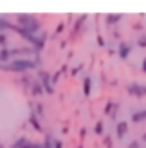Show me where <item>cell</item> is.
I'll list each match as a JSON object with an SVG mask.
<instances>
[{"mask_svg": "<svg viewBox=\"0 0 146 148\" xmlns=\"http://www.w3.org/2000/svg\"><path fill=\"white\" fill-rule=\"evenodd\" d=\"M16 24L22 31H25L29 34H36L42 29V22L34 16V14H29V13H20L16 14Z\"/></svg>", "mask_w": 146, "mask_h": 148, "instance_id": "cell-1", "label": "cell"}, {"mask_svg": "<svg viewBox=\"0 0 146 148\" xmlns=\"http://www.w3.org/2000/svg\"><path fill=\"white\" fill-rule=\"evenodd\" d=\"M38 65H36V62L33 60H22V58H18V60H13L11 63H2L0 65V71H7V72H27V71H31V69H36Z\"/></svg>", "mask_w": 146, "mask_h": 148, "instance_id": "cell-2", "label": "cell"}, {"mask_svg": "<svg viewBox=\"0 0 146 148\" xmlns=\"http://www.w3.org/2000/svg\"><path fill=\"white\" fill-rule=\"evenodd\" d=\"M126 92L130 96H134V98H144V96H146V85H141V83H137V81H132V83L126 87Z\"/></svg>", "mask_w": 146, "mask_h": 148, "instance_id": "cell-3", "label": "cell"}, {"mask_svg": "<svg viewBox=\"0 0 146 148\" xmlns=\"http://www.w3.org/2000/svg\"><path fill=\"white\" fill-rule=\"evenodd\" d=\"M130 53H132V45L126 43V42H121L119 43V51H117L119 58H121V60H126V58L130 56Z\"/></svg>", "mask_w": 146, "mask_h": 148, "instance_id": "cell-4", "label": "cell"}, {"mask_svg": "<svg viewBox=\"0 0 146 148\" xmlns=\"http://www.w3.org/2000/svg\"><path fill=\"white\" fill-rule=\"evenodd\" d=\"M43 92H45V90H43L42 81H40V79H34L33 85H31V96H34V98H40Z\"/></svg>", "mask_w": 146, "mask_h": 148, "instance_id": "cell-5", "label": "cell"}, {"mask_svg": "<svg viewBox=\"0 0 146 148\" xmlns=\"http://www.w3.org/2000/svg\"><path fill=\"white\" fill-rule=\"evenodd\" d=\"M128 134V123L126 121H119L117 125H115V136H117L119 139H123Z\"/></svg>", "mask_w": 146, "mask_h": 148, "instance_id": "cell-6", "label": "cell"}, {"mask_svg": "<svg viewBox=\"0 0 146 148\" xmlns=\"http://www.w3.org/2000/svg\"><path fill=\"white\" fill-rule=\"evenodd\" d=\"M121 20H123V14H119V13H108L105 16L106 25H115V24H119Z\"/></svg>", "mask_w": 146, "mask_h": 148, "instance_id": "cell-7", "label": "cell"}, {"mask_svg": "<svg viewBox=\"0 0 146 148\" xmlns=\"http://www.w3.org/2000/svg\"><path fill=\"white\" fill-rule=\"evenodd\" d=\"M132 121L134 123H143V121H146V108L132 112Z\"/></svg>", "mask_w": 146, "mask_h": 148, "instance_id": "cell-8", "label": "cell"}, {"mask_svg": "<svg viewBox=\"0 0 146 148\" xmlns=\"http://www.w3.org/2000/svg\"><path fill=\"white\" fill-rule=\"evenodd\" d=\"M29 123H31L33 130H36V132H43V128H42V125H40V121H38V117H36V114H34V112L29 116Z\"/></svg>", "mask_w": 146, "mask_h": 148, "instance_id": "cell-9", "label": "cell"}, {"mask_svg": "<svg viewBox=\"0 0 146 148\" xmlns=\"http://www.w3.org/2000/svg\"><path fill=\"white\" fill-rule=\"evenodd\" d=\"M7 29H11V31H16V25H14V24H11L9 20H4V18H0V33L7 31Z\"/></svg>", "mask_w": 146, "mask_h": 148, "instance_id": "cell-10", "label": "cell"}, {"mask_svg": "<svg viewBox=\"0 0 146 148\" xmlns=\"http://www.w3.org/2000/svg\"><path fill=\"white\" fill-rule=\"evenodd\" d=\"M36 78H38L42 83H47V81H50V74L43 69H36Z\"/></svg>", "mask_w": 146, "mask_h": 148, "instance_id": "cell-11", "label": "cell"}, {"mask_svg": "<svg viewBox=\"0 0 146 148\" xmlns=\"http://www.w3.org/2000/svg\"><path fill=\"white\" fill-rule=\"evenodd\" d=\"M90 90H92V79L85 78L83 79V96H90Z\"/></svg>", "mask_w": 146, "mask_h": 148, "instance_id": "cell-12", "label": "cell"}, {"mask_svg": "<svg viewBox=\"0 0 146 148\" xmlns=\"http://www.w3.org/2000/svg\"><path fill=\"white\" fill-rule=\"evenodd\" d=\"M27 143H29V139H27V137H18L16 141L11 145V148H24Z\"/></svg>", "mask_w": 146, "mask_h": 148, "instance_id": "cell-13", "label": "cell"}, {"mask_svg": "<svg viewBox=\"0 0 146 148\" xmlns=\"http://www.w3.org/2000/svg\"><path fill=\"white\" fill-rule=\"evenodd\" d=\"M115 105H117V103H112V101H108L106 105H105V110H103V112H105V116H112V112L115 110Z\"/></svg>", "mask_w": 146, "mask_h": 148, "instance_id": "cell-14", "label": "cell"}, {"mask_svg": "<svg viewBox=\"0 0 146 148\" xmlns=\"http://www.w3.org/2000/svg\"><path fill=\"white\" fill-rule=\"evenodd\" d=\"M9 58H11V51L7 49V47L0 51V62H2V63H4V62H7Z\"/></svg>", "mask_w": 146, "mask_h": 148, "instance_id": "cell-15", "label": "cell"}, {"mask_svg": "<svg viewBox=\"0 0 146 148\" xmlns=\"http://www.w3.org/2000/svg\"><path fill=\"white\" fill-rule=\"evenodd\" d=\"M87 20V14H81V18H78V22H76V25H74V31H72V34H76L79 29H81V25H83V22Z\"/></svg>", "mask_w": 146, "mask_h": 148, "instance_id": "cell-16", "label": "cell"}, {"mask_svg": "<svg viewBox=\"0 0 146 148\" xmlns=\"http://www.w3.org/2000/svg\"><path fill=\"white\" fill-rule=\"evenodd\" d=\"M94 132H96L98 136H103V132H105V125H103V121H98V123H96V127H94Z\"/></svg>", "mask_w": 146, "mask_h": 148, "instance_id": "cell-17", "label": "cell"}, {"mask_svg": "<svg viewBox=\"0 0 146 148\" xmlns=\"http://www.w3.org/2000/svg\"><path fill=\"white\" fill-rule=\"evenodd\" d=\"M18 81H20V83L24 85V87H29V88H31V85H33V81H34V79H31V78H27V76H22V78H20Z\"/></svg>", "mask_w": 146, "mask_h": 148, "instance_id": "cell-18", "label": "cell"}, {"mask_svg": "<svg viewBox=\"0 0 146 148\" xmlns=\"http://www.w3.org/2000/svg\"><path fill=\"white\" fill-rule=\"evenodd\" d=\"M137 47L146 49V34H141L139 38H137Z\"/></svg>", "mask_w": 146, "mask_h": 148, "instance_id": "cell-19", "label": "cell"}, {"mask_svg": "<svg viewBox=\"0 0 146 148\" xmlns=\"http://www.w3.org/2000/svg\"><path fill=\"white\" fill-rule=\"evenodd\" d=\"M43 85V90H45L47 94H53L54 92V87H53V83H50V81H47V83H42Z\"/></svg>", "mask_w": 146, "mask_h": 148, "instance_id": "cell-20", "label": "cell"}, {"mask_svg": "<svg viewBox=\"0 0 146 148\" xmlns=\"http://www.w3.org/2000/svg\"><path fill=\"white\" fill-rule=\"evenodd\" d=\"M43 148H54V141H50V136L45 137V141H43Z\"/></svg>", "mask_w": 146, "mask_h": 148, "instance_id": "cell-21", "label": "cell"}, {"mask_svg": "<svg viewBox=\"0 0 146 148\" xmlns=\"http://www.w3.org/2000/svg\"><path fill=\"white\" fill-rule=\"evenodd\" d=\"M126 148H141V141H137V139H134V141H130Z\"/></svg>", "mask_w": 146, "mask_h": 148, "instance_id": "cell-22", "label": "cell"}, {"mask_svg": "<svg viewBox=\"0 0 146 148\" xmlns=\"http://www.w3.org/2000/svg\"><path fill=\"white\" fill-rule=\"evenodd\" d=\"M0 45H2L4 49L7 45V34H4V33H0Z\"/></svg>", "mask_w": 146, "mask_h": 148, "instance_id": "cell-23", "label": "cell"}, {"mask_svg": "<svg viewBox=\"0 0 146 148\" xmlns=\"http://www.w3.org/2000/svg\"><path fill=\"white\" fill-rule=\"evenodd\" d=\"M63 29H65V22H60V24L56 25V33H54V36L60 34V33H63Z\"/></svg>", "mask_w": 146, "mask_h": 148, "instance_id": "cell-24", "label": "cell"}, {"mask_svg": "<svg viewBox=\"0 0 146 148\" xmlns=\"http://www.w3.org/2000/svg\"><path fill=\"white\" fill-rule=\"evenodd\" d=\"M36 114H38V116H42V114H43V105H40V103L36 105Z\"/></svg>", "mask_w": 146, "mask_h": 148, "instance_id": "cell-25", "label": "cell"}, {"mask_svg": "<svg viewBox=\"0 0 146 148\" xmlns=\"http://www.w3.org/2000/svg\"><path fill=\"white\" fill-rule=\"evenodd\" d=\"M98 45L99 47H105V38H103V36H98Z\"/></svg>", "mask_w": 146, "mask_h": 148, "instance_id": "cell-26", "label": "cell"}, {"mask_svg": "<svg viewBox=\"0 0 146 148\" xmlns=\"http://www.w3.org/2000/svg\"><path fill=\"white\" fill-rule=\"evenodd\" d=\"M81 67H83V65H79V67H74V69L70 71V74H72V76H76V74H78L79 71H81Z\"/></svg>", "mask_w": 146, "mask_h": 148, "instance_id": "cell-27", "label": "cell"}, {"mask_svg": "<svg viewBox=\"0 0 146 148\" xmlns=\"http://www.w3.org/2000/svg\"><path fill=\"white\" fill-rule=\"evenodd\" d=\"M105 146H106V148H112V139H110V137L105 139Z\"/></svg>", "mask_w": 146, "mask_h": 148, "instance_id": "cell-28", "label": "cell"}, {"mask_svg": "<svg viewBox=\"0 0 146 148\" xmlns=\"http://www.w3.org/2000/svg\"><path fill=\"white\" fill-rule=\"evenodd\" d=\"M60 74H61V71H58V72L54 74V76H53V83H56V81H58V78H60Z\"/></svg>", "mask_w": 146, "mask_h": 148, "instance_id": "cell-29", "label": "cell"}, {"mask_svg": "<svg viewBox=\"0 0 146 148\" xmlns=\"http://www.w3.org/2000/svg\"><path fill=\"white\" fill-rule=\"evenodd\" d=\"M63 146V143L60 141V139H56V141H54V148H61Z\"/></svg>", "mask_w": 146, "mask_h": 148, "instance_id": "cell-30", "label": "cell"}, {"mask_svg": "<svg viewBox=\"0 0 146 148\" xmlns=\"http://www.w3.org/2000/svg\"><path fill=\"white\" fill-rule=\"evenodd\" d=\"M141 71L146 74V58H144V60H143V63H141Z\"/></svg>", "mask_w": 146, "mask_h": 148, "instance_id": "cell-31", "label": "cell"}, {"mask_svg": "<svg viewBox=\"0 0 146 148\" xmlns=\"http://www.w3.org/2000/svg\"><path fill=\"white\" fill-rule=\"evenodd\" d=\"M33 148H43V145H38V143H34V145H33Z\"/></svg>", "mask_w": 146, "mask_h": 148, "instance_id": "cell-32", "label": "cell"}, {"mask_svg": "<svg viewBox=\"0 0 146 148\" xmlns=\"http://www.w3.org/2000/svg\"><path fill=\"white\" fill-rule=\"evenodd\" d=\"M141 141H144V143H146V132H144V134L141 136Z\"/></svg>", "mask_w": 146, "mask_h": 148, "instance_id": "cell-33", "label": "cell"}, {"mask_svg": "<svg viewBox=\"0 0 146 148\" xmlns=\"http://www.w3.org/2000/svg\"><path fill=\"white\" fill-rule=\"evenodd\" d=\"M0 148H4V145H0Z\"/></svg>", "mask_w": 146, "mask_h": 148, "instance_id": "cell-34", "label": "cell"}, {"mask_svg": "<svg viewBox=\"0 0 146 148\" xmlns=\"http://www.w3.org/2000/svg\"><path fill=\"white\" fill-rule=\"evenodd\" d=\"M79 148H81V146H79Z\"/></svg>", "mask_w": 146, "mask_h": 148, "instance_id": "cell-35", "label": "cell"}]
</instances>
